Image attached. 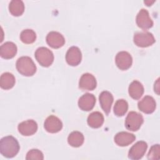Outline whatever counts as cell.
<instances>
[{"label":"cell","instance_id":"obj_13","mask_svg":"<svg viewBox=\"0 0 160 160\" xmlns=\"http://www.w3.org/2000/svg\"><path fill=\"white\" fill-rule=\"evenodd\" d=\"M138 109L145 114L152 113L156 107L154 99L150 96H144L138 104Z\"/></svg>","mask_w":160,"mask_h":160},{"label":"cell","instance_id":"obj_21","mask_svg":"<svg viewBox=\"0 0 160 160\" xmlns=\"http://www.w3.org/2000/svg\"><path fill=\"white\" fill-rule=\"evenodd\" d=\"M16 79L12 74L10 72H4L2 74L0 78V86L3 89L8 90L11 89L15 84Z\"/></svg>","mask_w":160,"mask_h":160},{"label":"cell","instance_id":"obj_16","mask_svg":"<svg viewBox=\"0 0 160 160\" xmlns=\"http://www.w3.org/2000/svg\"><path fill=\"white\" fill-rule=\"evenodd\" d=\"M136 139V136L132 133L125 131L119 132L114 136L115 143L121 147L127 146L133 142Z\"/></svg>","mask_w":160,"mask_h":160},{"label":"cell","instance_id":"obj_10","mask_svg":"<svg viewBox=\"0 0 160 160\" xmlns=\"http://www.w3.org/2000/svg\"><path fill=\"white\" fill-rule=\"evenodd\" d=\"M82 59V54L80 49L76 46H72L68 50L66 54L67 63L71 66H76L80 64Z\"/></svg>","mask_w":160,"mask_h":160},{"label":"cell","instance_id":"obj_6","mask_svg":"<svg viewBox=\"0 0 160 160\" xmlns=\"http://www.w3.org/2000/svg\"><path fill=\"white\" fill-rule=\"evenodd\" d=\"M115 62L117 67L122 71L127 70L132 65V58L131 55L126 51L119 52L115 58Z\"/></svg>","mask_w":160,"mask_h":160},{"label":"cell","instance_id":"obj_20","mask_svg":"<svg viewBox=\"0 0 160 160\" xmlns=\"http://www.w3.org/2000/svg\"><path fill=\"white\" fill-rule=\"evenodd\" d=\"M87 122L91 128H99L102 125L104 122V116L101 112L95 111L89 115L88 117Z\"/></svg>","mask_w":160,"mask_h":160},{"label":"cell","instance_id":"obj_12","mask_svg":"<svg viewBox=\"0 0 160 160\" xmlns=\"http://www.w3.org/2000/svg\"><path fill=\"white\" fill-rule=\"evenodd\" d=\"M18 131L22 136H29L34 134L38 130V124L32 119L23 121L18 124Z\"/></svg>","mask_w":160,"mask_h":160},{"label":"cell","instance_id":"obj_11","mask_svg":"<svg viewBox=\"0 0 160 160\" xmlns=\"http://www.w3.org/2000/svg\"><path fill=\"white\" fill-rule=\"evenodd\" d=\"M95 77L89 73L83 74L79 81V88L83 91H92L96 88Z\"/></svg>","mask_w":160,"mask_h":160},{"label":"cell","instance_id":"obj_17","mask_svg":"<svg viewBox=\"0 0 160 160\" xmlns=\"http://www.w3.org/2000/svg\"><path fill=\"white\" fill-rule=\"evenodd\" d=\"M99 99L102 109L108 115L111 111V106L114 100L112 94L107 91H102L99 94Z\"/></svg>","mask_w":160,"mask_h":160},{"label":"cell","instance_id":"obj_24","mask_svg":"<svg viewBox=\"0 0 160 160\" xmlns=\"http://www.w3.org/2000/svg\"><path fill=\"white\" fill-rule=\"evenodd\" d=\"M128 109V102L123 99H118L114 106V113L116 116L121 117L123 116Z\"/></svg>","mask_w":160,"mask_h":160},{"label":"cell","instance_id":"obj_15","mask_svg":"<svg viewBox=\"0 0 160 160\" xmlns=\"http://www.w3.org/2000/svg\"><path fill=\"white\" fill-rule=\"evenodd\" d=\"M96 103V98L92 94L86 93L78 100L79 108L84 111H89L93 109Z\"/></svg>","mask_w":160,"mask_h":160},{"label":"cell","instance_id":"obj_3","mask_svg":"<svg viewBox=\"0 0 160 160\" xmlns=\"http://www.w3.org/2000/svg\"><path fill=\"white\" fill-rule=\"evenodd\" d=\"M34 56L38 63L43 67L50 66L54 61L52 52L45 47H40L36 49Z\"/></svg>","mask_w":160,"mask_h":160},{"label":"cell","instance_id":"obj_25","mask_svg":"<svg viewBox=\"0 0 160 160\" xmlns=\"http://www.w3.org/2000/svg\"><path fill=\"white\" fill-rule=\"evenodd\" d=\"M20 39L24 44L33 43L36 39V34L32 29H24L20 34Z\"/></svg>","mask_w":160,"mask_h":160},{"label":"cell","instance_id":"obj_18","mask_svg":"<svg viewBox=\"0 0 160 160\" xmlns=\"http://www.w3.org/2000/svg\"><path fill=\"white\" fill-rule=\"evenodd\" d=\"M17 53V46L12 42H6L2 44L0 48L1 56L6 59H11Z\"/></svg>","mask_w":160,"mask_h":160},{"label":"cell","instance_id":"obj_4","mask_svg":"<svg viewBox=\"0 0 160 160\" xmlns=\"http://www.w3.org/2000/svg\"><path fill=\"white\" fill-rule=\"evenodd\" d=\"M144 122L142 116L137 112L131 111L128 113L125 120V127L131 131H138Z\"/></svg>","mask_w":160,"mask_h":160},{"label":"cell","instance_id":"obj_26","mask_svg":"<svg viewBox=\"0 0 160 160\" xmlns=\"http://www.w3.org/2000/svg\"><path fill=\"white\" fill-rule=\"evenodd\" d=\"M148 159L151 160L160 159V147L159 144H154L151 146L148 154Z\"/></svg>","mask_w":160,"mask_h":160},{"label":"cell","instance_id":"obj_23","mask_svg":"<svg viewBox=\"0 0 160 160\" xmlns=\"http://www.w3.org/2000/svg\"><path fill=\"white\" fill-rule=\"evenodd\" d=\"M9 11L14 16H19L24 11V4L22 1L13 0L11 1L9 5Z\"/></svg>","mask_w":160,"mask_h":160},{"label":"cell","instance_id":"obj_7","mask_svg":"<svg viewBox=\"0 0 160 160\" xmlns=\"http://www.w3.org/2000/svg\"><path fill=\"white\" fill-rule=\"evenodd\" d=\"M136 22L139 28L143 30L150 29L153 26V21L149 16V14L146 9H142L136 16Z\"/></svg>","mask_w":160,"mask_h":160},{"label":"cell","instance_id":"obj_2","mask_svg":"<svg viewBox=\"0 0 160 160\" xmlns=\"http://www.w3.org/2000/svg\"><path fill=\"white\" fill-rule=\"evenodd\" d=\"M16 69L18 71L24 76H32L36 72V66L28 56H22L16 61Z\"/></svg>","mask_w":160,"mask_h":160},{"label":"cell","instance_id":"obj_29","mask_svg":"<svg viewBox=\"0 0 160 160\" xmlns=\"http://www.w3.org/2000/svg\"><path fill=\"white\" fill-rule=\"evenodd\" d=\"M144 2L146 4V6H151L154 2H155V1H144Z\"/></svg>","mask_w":160,"mask_h":160},{"label":"cell","instance_id":"obj_5","mask_svg":"<svg viewBox=\"0 0 160 160\" xmlns=\"http://www.w3.org/2000/svg\"><path fill=\"white\" fill-rule=\"evenodd\" d=\"M134 43L138 47L146 48L155 42V38L152 33L149 32H138L134 34Z\"/></svg>","mask_w":160,"mask_h":160},{"label":"cell","instance_id":"obj_1","mask_svg":"<svg viewBox=\"0 0 160 160\" xmlns=\"http://www.w3.org/2000/svg\"><path fill=\"white\" fill-rule=\"evenodd\" d=\"M19 149L18 141L12 136H5L0 141L1 154L7 158L14 157L18 153Z\"/></svg>","mask_w":160,"mask_h":160},{"label":"cell","instance_id":"obj_19","mask_svg":"<svg viewBox=\"0 0 160 160\" xmlns=\"http://www.w3.org/2000/svg\"><path fill=\"white\" fill-rule=\"evenodd\" d=\"M128 92L132 99L138 100L142 97L144 93V87L138 81H133L129 86Z\"/></svg>","mask_w":160,"mask_h":160},{"label":"cell","instance_id":"obj_9","mask_svg":"<svg viewBox=\"0 0 160 160\" xmlns=\"http://www.w3.org/2000/svg\"><path fill=\"white\" fill-rule=\"evenodd\" d=\"M44 128L48 132L56 133L60 131L62 128V123L58 117L51 115L45 120Z\"/></svg>","mask_w":160,"mask_h":160},{"label":"cell","instance_id":"obj_8","mask_svg":"<svg viewBox=\"0 0 160 160\" xmlns=\"http://www.w3.org/2000/svg\"><path fill=\"white\" fill-rule=\"evenodd\" d=\"M148 148V144L145 141H138L129 151L128 158L131 159H141L144 155Z\"/></svg>","mask_w":160,"mask_h":160},{"label":"cell","instance_id":"obj_22","mask_svg":"<svg viewBox=\"0 0 160 160\" xmlns=\"http://www.w3.org/2000/svg\"><path fill=\"white\" fill-rule=\"evenodd\" d=\"M84 136L79 131H73L68 138V144L74 148L80 147L84 142Z\"/></svg>","mask_w":160,"mask_h":160},{"label":"cell","instance_id":"obj_14","mask_svg":"<svg viewBox=\"0 0 160 160\" xmlns=\"http://www.w3.org/2000/svg\"><path fill=\"white\" fill-rule=\"evenodd\" d=\"M48 44L54 49H58L63 46L65 43L64 36L58 32L51 31L46 36Z\"/></svg>","mask_w":160,"mask_h":160},{"label":"cell","instance_id":"obj_28","mask_svg":"<svg viewBox=\"0 0 160 160\" xmlns=\"http://www.w3.org/2000/svg\"><path fill=\"white\" fill-rule=\"evenodd\" d=\"M154 92L159 95V78H158L157 79V81L155 82L154 83Z\"/></svg>","mask_w":160,"mask_h":160},{"label":"cell","instance_id":"obj_27","mask_svg":"<svg viewBox=\"0 0 160 160\" xmlns=\"http://www.w3.org/2000/svg\"><path fill=\"white\" fill-rule=\"evenodd\" d=\"M26 159L27 160H31V159L42 160L44 159V156L42 152L39 149H32L28 152Z\"/></svg>","mask_w":160,"mask_h":160}]
</instances>
